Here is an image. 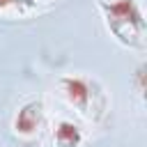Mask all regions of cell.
I'll list each match as a JSON object with an SVG mask.
<instances>
[{
    "label": "cell",
    "mask_w": 147,
    "mask_h": 147,
    "mask_svg": "<svg viewBox=\"0 0 147 147\" xmlns=\"http://www.w3.org/2000/svg\"><path fill=\"white\" fill-rule=\"evenodd\" d=\"M113 34L126 46H142L145 21L136 0H99Z\"/></svg>",
    "instance_id": "6da1fadb"
},
{
    "label": "cell",
    "mask_w": 147,
    "mask_h": 147,
    "mask_svg": "<svg viewBox=\"0 0 147 147\" xmlns=\"http://www.w3.org/2000/svg\"><path fill=\"white\" fill-rule=\"evenodd\" d=\"M62 92H64V96H67L76 108H80L83 113H87L92 92H90V83H87L85 78H78V76H67V78H62Z\"/></svg>",
    "instance_id": "7a4b0ae2"
},
{
    "label": "cell",
    "mask_w": 147,
    "mask_h": 147,
    "mask_svg": "<svg viewBox=\"0 0 147 147\" xmlns=\"http://www.w3.org/2000/svg\"><path fill=\"white\" fill-rule=\"evenodd\" d=\"M37 124H39V106H25L21 113H18V117H16V129L18 131H25V133H30V131H34L37 129Z\"/></svg>",
    "instance_id": "3957f363"
},
{
    "label": "cell",
    "mask_w": 147,
    "mask_h": 147,
    "mask_svg": "<svg viewBox=\"0 0 147 147\" xmlns=\"http://www.w3.org/2000/svg\"><path fill=\"white\" fill-rule=\"evenodd\" d=\"M78 140H80V131H78L76 124H71V122H62V124L57 126V142L71 147V145H78Z\"/></svg>",
    "instance_id": "277c9868"
}]
</instances>
